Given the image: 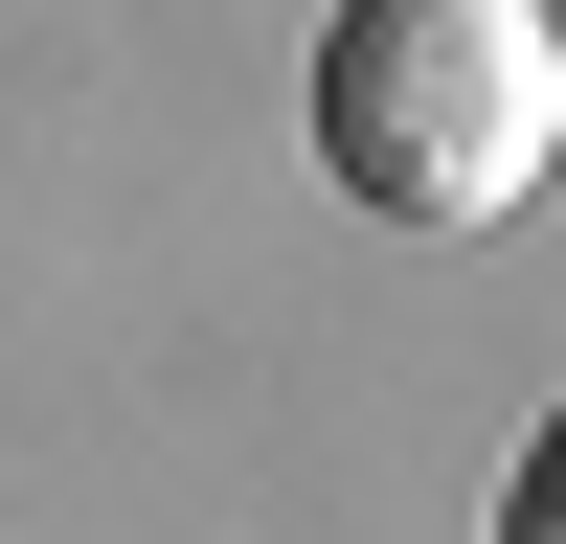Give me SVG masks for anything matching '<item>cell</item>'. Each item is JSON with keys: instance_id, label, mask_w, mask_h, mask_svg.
Returning <instances> with one entry per match:
<instances>
[{"instance_id": "cell-1", "label": "cell", "mask_w": 566, "mask_h": 544, "mask_svg": "<svg viewBox=\"0 0 566 544\" xmlns=\"http://www.w3.org/2000/svg\"><path fill=\"white\" fill-rule=\"evenodd\" d=\"M566 159V23L544 0H340L317 23V181L363 227H499Z\"/></svg>"}, {"instance_id": "cell-2", "label": "cell", "mask_w": 566, "mask_h": 544, "mask_svg": "<svg viewBox=\"0 0 566 544\" xmlns=\"http://www.w3.org/2000/svg\"><path fill=\"white\" fill-rule=\"evenodd\" d=\"M499 544H566V408L522 431V477H499Z\"/></svg>"}]
</instances>
